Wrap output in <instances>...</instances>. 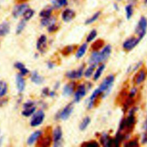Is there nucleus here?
<instances>
[{
	"label": "nucleus",
	"instance_id": "obj_25",
	"mask_svg": "<svg viewBox=\"0 0 147 147\" xmlns=\"http://www.w3.org/2000/svg\"><path fill=\"white\" fill-rule=\"evenodd\" d=\"M7 90V85L3 80H0V97L4 96Z\"/></svg>",
	"mask_w": 147,
	"mask_h": 147
},
{
	"label": "nucleus",
	"instance_id": "obj_6",
	"mask_svg": "<svg viewBox=\"0 0 147 147\" xmlns=\"http://www.w3.org/2000/svg\"><path fill=\"white\" fill-rule=\"evenodd\" d=\"M28 5L26 3H21L16 6L12 11L13 16L14 18H17L21 14H23L24 11L28 9Z\"/></svg>",
	"mask_w": 147,
	"mask_h": 147
},
{
	"label": "nucleus",
	"instance_id": "obj_24",
	"mask_svg": "<svg viewBox=\"0 0 147 147\" xmlns=\"http://www.w3.org/2000/svg\"><path fill=\"white\" fill-rule=\"evenodd\" d=\"M52 7H47L45 9L42 10L40 12L39 16L40 17H41L42 18H48V17H51V14H52Z\"/></svg>",
	"mask_w": 147,
	"mask_h": 147
},
{
	"label": "nucleus",
	"instance_id": "obj_42",
	"mask_svg": "<svg viewBox=\"0 0 147 147\" xmlns=\"http://www.w3.org/2000/svg\"><path fill=\"white\" fill-rule=\"evenodd\" d=\"M136 91H137L136 88H133L131 90V91H130V95H129V98H133V96H134V95H135L136 94Z\"/></svg>",
	"mask_w": 147,
	"mask_h": 147
},
{
	"label": "nucleus",
	"instance_id": "obj_36",
	"mask_svg": "<svg viewBox=\"0 0 147 147\" xmlns=\"http://www.w3.org/2000/svg\"><path fill=\"white\" fill-rule=\"evenodd\" d=\"M74 49V46H72V45L68 46V47H65V48L64 49V51H63V53H64V55L68 54V53H71V52H72Z\"/></svg>",
	"mask_w": 147,
	"mask_h": 147
},
{
	"label": "nucleus",
	"instance_id": "obj_21",
	"mask_svg": "<svg viewBox=\"0 0 147 147\" xmlns=\"http://www.w3.org/2000/svg\"><path fill=\"white\" fill-rule=\"evenodd\" d=\"M56 19L54 17H48V18H42L41 20V24L43 26H49L52 24H55Z\"/></svg>",
	"mask_w": 147,
	"mask_h": 147
},
{
	"label": "nucleus",
	"instance_id": "obj_17",
	"mask_svg": "<svg viewBox=\"0 0 147 147\" xmlns=\"http://www.w3.org/2000/svg\"><path fill=\"white\" fill-rule=\"evenodd\" d=\"M100 141L101 144L106 146H111L113 144V140L111 138H109L108 135L106 133H104L102 134V136L100 137Z\"/></svg>",
	"mask_w": 147,
	"mask_h": 147
},
{
	"label": "nucleus",
	"instance_id": "obj_26",
	"mask_svg": "<svg viewBox=\"0 0 147 147\" xmlns=\"http://www.w3.org/2000/svg\"><path fill=\"white\" fill-rule=\"evenodd\" d=\"M34 14V11L33 10L28 8L23 13L24 20H25V21L29 20L33 16Z\"/></svg>",
	"mask_w": 147,
	"mask_h": 147
},
{
	"label": "nucleus",
	"instance_id": "obj_37",
	"mask_svg": "<svg viewBox=\"0 0 147 147\" xmlns=\"http://www.w3.org/2000/svg\"><path fill=\"white\" fill-rule=\"evenodd\" d=\"M51 142V138L49 137H45L42 141V146H48L49 145Z\"/></svg>",
	"mask_w": 147,
	"mask_h": 147
},
{
	"label": "nucleus",
	"instance_id": "obj_7",
	"mask_svg": "<svg viewBox=\"0 0 147 147\" xmlns=\"http://www.w3.org/2000/svg\"><path fill=\"white\" fill-rule=\"evenodd\" d=\"M75 12L71 9H65L63 10L61 14V18L65 22L71 21L75 17Z\"/></svg>",
	"mask_w": 147,
	"mask_h": 147
},
{
	"label": "nucleus",
	"instance_id": "obj_29",
	"mask_svg": "<svg viewBox=\"0 0 147 147\" xmlns=\"http://www.w3.org/2000/svg\"><path fill=\"white\" fill-rule=\"evenodd\" d=\"M105 65L104 64H102L98 67V68L96 69V71L94 75V80H97L98 79H99V78H100V76L102 75V72L103 71V70L105 69Z\"/></svg>",
	"mask_w": 147,
	"mask_h": 147
},
{
	"label": "nucleus",
	"instance_id": "obj_34",
	"mask_svg": "<svg viewBox=\"0 0 147 147\" xmlns=\"http://www.w3.org/2000/svg\"><path fill=\"white\" fill-rule=\"evenodd\" d=\"M97 35V32L95 29H93L92 30L90 33L89 34H88L87 37V38H86V41L87 42H91L92 41L96 36Z\"/></svg>",
	"mask_w": 147,
	"mask_h": 147
},
{
	"label": "nucleus",
	"instance_id": "obj_20",
	"mask_svg": "<svg viewBox=\"0 0 147 147\" xmlns=\"http://www.w3.org/2000/svg\"><path fill=\"white\" fill-rule=\"evenodd\" d=\"M53 6L55 8L59 9L67 4L68 0H51Z\"/></svg>",
	"mask_w": 147,
	"mask_h": 147
},
{
	"label": "nucleus",
	"instance_id": "obj_43",
	"mask_svg": "<svg viewBox=\"0 0 147 147\" xmlns=\"http://www.w3.org/2000/svg\"><path fill=\"white\" fill-rule=\"evenodd\" d=\"M142 144H145L147 143V132L145 133L142 138Z\"/></svg>",
	"mask_w": 147,
	"mask_h": 147
},
{
	"label": "nucleus",
	"instance_id": "obj_27",
	"mask_svg": "<svg viewBox=\"0 0 147 147\" xmlns=\"http://www.w3.org/2000/svg\"><path fill=\"white\" fill-rule=\"evenodd\" d=\"M100 13H101V12L100 11H98L96 12L95 14H93V16L91 18H89L87 20H86V21L84 22L85 24L89 25V24H91L92 22H95L98 18V17L100 16Z\"/></svg>",
	"mask_w": 147,
	"mask_h": 147
},
{
	"label": "nucleus",
	"instance_id": "obj_32",
	"mask_svg": "<svg viewBox=\"0 0 147 147\" xmlns=\"http://www.w3.org/2000/svg\"><path fill=\"white\" fill-rule=\"evenodd\" d=\"M25 25H26V23H25V20H22L19 22V24H18V25L17 26V28H16V33L17 34H20L22 32V30H24V29L25 26Z\"/></svg>",
	"mask_w": 147,
	"mask_h": 147
},
{
	"label": "nucleus",
	"instance_id": "obj_15",
	"mask_svg": "<svg viewBox=\"0 0 147 147\" xmlns=\"http://www.w3.org/2000/svg\"><path fill=\"white\" fill-rule=\"evenodd\" d=\"M10 32V25L7 22H3L0 24V36H4Z\"/></svg>",
	"mask_w": 147,
	"mask_h": 147
},
{
	"label": "nucleus",
	"instance_id": "obj_28",
	"mask_svg": "<svg viewBox=\"0 0 147 147\" xmlns=\"http://www.w3.org/2000/svg\"><path fill=\"white\" fill-rule=\"evenodd\" d=\"M125 12H126V17L127 20H130L133 13V6L131 4L127 5L125 6Z\"/></svg>",
	"mask_w": 147,
	"mask_h": 147
},
{
	"label": "nucleus",
	"instance_id": "obj_45",
	"mask_svg": "<svg viewBox=\"0 0 147 147\" xmlns=\"http://www.w3.org/2000/svg\"><path fill=\"white\" fill-rule=\"evenodd\" d=\"M114 9H115V10H118L119 9L118 6V5H117L116 3H114Z\"/></svg>",
	"mask_w": 147,
	"mask_h": 147
},
{
	"label": "nucleus",
	"instance_id": "obj_30",
	"mask_svg": "<svg viewBox=\"0 0 147 147\" xmlns=\"http://www.w3.org/2000/svg\"><path fill=\"white\" fill-rule=\"evenodd\" d=\"M90 121H91V119H90V117H85L83 119V120L82 121V122L80 123V126H79V129L81 130H85L87 128V127L88 126V125H89V123H90Z\"/></svg>",
	"mask_w": 147,
	"mask_h": 147
},
{
	"label": "nucleus",
	"instance_id": "obj_18",
	"mask_svg": "<svg viewBox=\"0 0 147 147\" xmlns=\"http://www.w3.org/2000/svg\"><path fill=\"white\" fill-rule=\"evenodd\" d=\"M41 134V131L37 130V131H34L28 138V141H27L28 144H29V145L33 144L36 141V140H37L40 137Z\"/></svg>",
	"mask_w": 147,
	"mask_h": 147
},
{
	"label": "nucleus",
	"instance_id": "obj_8",
	"mask_svg": "<svg viewBox=\"0 0 147 147\" xmlns=\"http://www.w3.org/2000/svg\"><path fill=\"white\" fill-rule=\"evenodd\" d=\"M104 61L102 57V56L100 53V52H98L96 51H94L89 59V63L91 64H95L97 65L98 63Z\"/></svg>",
	"mask_w": 147,
	"mask_h": 147
},
{
	"label": "nucleus",
	"instance_id": "obj_13",
	"mask_svg": "<svg viewBox=\"0 0 147 147\" xmlns=\"http://www.w3.org/2000/svg\"><path fill=\"white\" fill-rule=\"evenodd\" d=\"M16 84L18 91L21 92L25 88V80L22 76V75H17L16 76Z\"/></svg>",
	"mask_w": 147,
	"mask_h": 147
},
{
	"label": "nucleus",
	"instance_id": "obj_19",
	"mask_svg": "<svg viewBox=\"0 0 147 147\" xmlns=\"http://www.w3.org/2000/svg\"><path fill=\"white\" fill-rule=\"evenodd\" d=\"M111 52V47L110 45H107L104 47L102 51L100 52V53L102 56L103 60H106L110 56V55Z\"/></svg>",
	"mask_w": 147,
	"mask_h": 147
},
{
	"label": "nucleus",
	"instance_id": "obj_4",
	"mask_svg": "<svg viewBox=\"0 0 147 147\" xmlns=\"http://www.w3.org/2000/svg\"><path fill=\"white\" fill-rule=\"evenodd\" d=\"M44 117L45 115L42 111H38L36 114L33 115V117L30 121V125L33 127L40 125L44 119Z\"/></svg>",
	"mask_w": 147,
	"mask_h": 147
},
{
	"label": "nucleus",
	"instance_id": "obj_40",
	"mask_svg": "<svg viewBox=\"0 0 147 147\" xmlns=\"http://www.w3.org/2000/svg\"><path fill=\"white\" fill-rule=\"evenodd\" d=\"M126 146H137L138 145V142L137 140H133L128 142L127 144L125 145Z\"/></svg>",
	"mask_w": 147,
	"mask_h": 147
},
{
	"label": "nucleus",
	"instance_id": "obj_35",
	"mask_svg": "<svg viewBox=\"0 0 147 147\" xmlns=\"http://www.w3.org/2000/svg\"><path fill=\"white\" fill-rule=\"evenodd\" d=\"M35 110H36V108L34 107L27 108L22 112V114L24 116L29 117L34 113V112L35 111Z\"/></svg>",
	"mask_w": 147,
	"mask_h": 147
},
{
	"label": "nucleus",
	"instance_id": "obj_1",
	"mask_svg": "<svg viewBox=\"0 0 147 147\" xmlns=\"http://www.w3.org/2000/svg\"><path fill=\"white\" fill-rule=\"evenodd\" d=\"M147 29V20L144 16H142L136 27L135 32L138 36V38L141 40L146 34Z\"/></svg>",
	"mask_w": 147,
	"mask_h": 147
},
{
	"label": "nucleus",
	"instance_id": "obj_47",
	"mask_svg": "<svg viewBox=\"0 0 147 147\" xmlns=\"http://www.w3.org/2000/svg\"><path fill=\"white\" fill-rule=\"evenodd\" d=\"M144 3L147 4V0H144Z\"/></svg>",
	"mask_w": 147,
	"mask_h": 147
},
{
	"label": "nucleus",
	"instance_id": "obj_41",
	"mask_svg": "<svg viewBox=\"0 0 147 147\" xmlns=\"http://www.w3.org/2000/svg\"><path fill=\"white\" fill-rule=\"evenodd\" d=\"M84 145L87 146H98L99 145V144L95 141H92V142H88L87 144H84Z\"/></svg>",
	"mask_w": 147,
	"mask_h": 147
},
{
	"label": "nucleus",
	"instance_id": "obj_31",
	"mask_svg": "<svg viewBox=\"0 0 147 147\" xmlns=\"http://www.w3.org/2000/svg\"><path fill=\"white\" fill-rule=\"evenodd\" d=\"M14 66L16 68H17V69H19L21 71V75H26L28 72V70L25 67L24 65L21 63H16L15 64H14Z\"/></svg>",
	"mask_w": 147,
	"mask_h": 147
},
{
	"label": "nucleus",
	"instance_id": "obj_10",
	"mask_svg": "<svg viewBox=\"0 0 147 147\" xmlns=\"http://www.w3.org/2000/svg\"><path fill=\"white\" fill-rule=\"evenodd\" d=\"M83 69L84 67L82 66L80 67L78 70H74V71H71L66 73V76L71 79H79L82 77L83 73Z\"/></svg>",
	"mask_w": 147,
	"mask_h": 147
},
{
	"label": "nucleus",
	"instance_id": "obj_23",
	"mask_svg": "<svg viewBox=\"0 0 147 147\" xmlns=\"http://www.w3.org/2000/svg\"><path fill=\"white\" fill-rule=\"evenodd\" d=\"M146 75V74L144 70H143V69L141 70L139 72V73L138 74V75H137V77L136 79V83L137 84L141 83L145 79Z\"/></svg>",
	"mask_w": 147,
	"mask_h": 147
},
{
	"label": "nucleus",
	"instance_id": "obj_16",
	"mask_svg": "<svg viewBox=\"0 0 147 147\" xmlns=\"http://www.w3.org/2000/svg\"><path fill=\"white\" fill-rule=\"evenodd\" d=\"M31 80L36 84H40L44 82V78L40 76L36 71H33L31 74Z\"/></svg>",
	"mask_w": 147,
	"mask_h": 147
},
{
	"label": "nucleus",
	"instance_id": "obj_3",
	"mask_svg": "<svg viewBox=\"0 0 147 147\" xmlns=\"http://www.w3.org/2000/svg\"><path fill=\"white\" fill-rule=\"evenodd\" d=\"M141 41V40L138 37L136 38L134 37H131L127 38L123 44V48L124 49L127 51H130L133 49Z\"/></svg>",
	"mask_w": 147,
	"mask_h": 147
},
{
	"label": "nucleus",
	"instance_id": "obj_46",
	"mask_svg": "<svg viewBox=\"0 0 147 147\" xmlns=\"http://www.w3.org/2000/svg\"><path fill=\"white\" fill-rule=\"evenodd\" d=\"M55 92H53V91H52V92H49V95H50L51 96H53L55 95Z\"/></svg>",
	"mask_w": 147,
	"mask_h": 147
},
{
	"label": "nucleus",
	"instance_id": "obj_12",
	"mask_svg": "<svg viewBox=\"0 0 147 147\" xmlns=\"http://www.w3.org/2000/svg\"><path fill=\"white\" fill-rule=\"evenodd\" d=\"M75 87V84L74 82H71L69 84H66L63 88V94L64 96H69L71 95L74 90Z\"/></svg>",
	"mask_w": 147,
	"mask_h": 147
},
{
	"label": "nucleus",
	"instance_id": "obj_2",
	"mask_svg": "<svg viewBox=\"0 0 147 147\" xmlns=\"http://www.w3.org/2000/svg\"><path fill=\"white\" fill-rule=\"evenodd\" d=\"M114 81V76L113 75H110L105 78V79L103 80V82L98 88L102 93L105 91L108 92L111 88V87L112 86Z\"/></svg>",
	"mask_w": 147,
	"mask_h": 147
},
{
	"label": "nucleus",
	"instance_id": "obj_33",
	"mask_svg": "<svg viewBox=\"0 0 147 147\" xmlns=\"http://www.w3.org/2000/svg\"><path fill=\"white\" fill-rule=\"evenodd\" d=\"M96 65L95 64H91V66L90 67H88L86 70V71L84 72V76L86 77V78H89L90 77L93 72H94V68H95Z\"/></svg>",
	"mask_w": 147,
	"mask_h": 147
},
{
	"label": "nucleus",
	"instance_id": "obj_48",
	"mask_svg": "<svg viewBox=\"0 0 147 147\" xmlns=\"http://www.w3.org/2000/svg\"><path fill=\"white\" fill-rule=\"evenodd\" d=\"M117 1H121V0H117Z\"/></svg>",
	"mask_w": 147,
	"mask_h": 147
},
{
	"label": "nucleus",
	"instance_id": "obj_38",
	"mask_svg": "<svg viewBox=\"0 0 147 147\" xmlns=\"http://www.w3.org/2000/svg\"><path fill=\"white\" fill-rule=\"evenodd\" d=\"M57 29H58V27L57 26H56L55 24H52V25L48 26V30L49 32L51 33V32H53L56 31Z\"/></svg>",
	"mask_w": 147,
	"mask_h": 147
},
{
	"label": "nucleus",
	"instance_id": "obj_11",
	"mask_svg": "<svg viewBox=\"0 0 147 147\" xmlns=\"http://www.w3.org/2000/svg\"><path fill=\"white\" fill-rule=\"evenodd\" d=\"M62 137V131L60 126L56 127L53 133V138L55 146H59Z\"/></svg>",
	"mask_w": 147,
	"mask_h": 147
},
{
	"label": "nucleus",
	"instance_id": "obj_9",
	"mask_svg": "<svg viewBox=\"0 0 147 147\" xmlns=\"http://www.w3.org/2000/svg\"><path fill=\"white\" fill-rule=\"evenodd\" d=\"M86 94V87L84 84L80 85L76 92L74 95V100L76 102H79L82 98L84 97V96Z\"/></svg>",
	"mask_w": 147,
	"mask_h": 147
},
{
	"label": "nucleus",
	"instance_id": "obj_22",
	"mask_svg": "<svg viewBox=\"0 0 147 147\" xmlns=\"http://www.w3.org/2000/svg\"><path fill=\"white\" fill-rule=\"evenodd\" d=\"M87 44L86 43L83 44L79 47V48L78 49V51L76 52V57L78 59L81 58L84 55V54L85 53V52L86 51V49H87Z\"/></svg>",
	"mask_w": 147,
	"mask_h": 147
},
{
	"label": "nucleus",
	"instance_id": "obj_44",
	"mask_svg": "<svg viewBox=\"0 0 147 147\" xmlns=\"http://www.w3.org/2000/svg\"><path fill=\"white\" fill-rule=\"evenodd\" d=\"M144 129L145 130H147V120L145 121V122L144 124Z\"/></svg>",
	"mask_w": 147,
	"mask_h": 147
},
{
	"label": "nucleus",
	"instance_id": "obj_14",
	"mask_svg": "<svg viewBox=\"0 0 147 147\" xmlns=\"http://www.w3.org/2000/svg\"><path fill=\"white\" fill-rule=\"evenodd\" d=\"M46 43H47V37L45 35H41L37 40V48L40 51H43L46 47Z\"/></svg>",
	"mask_w": 147,
	"mask_h": 147
},
{
	"label": "nucleus",
	"instance_id": "obj_39",
	"mask_svg": "<svg viewBox=\"0 0 147 147\" xmlns=\"http://www.w3.org/2000/svg\"><path fill=\"white\" fill-rule=\"evenodd\" d=\"M102 45H103V42H102V41H100V40H99V41H97V42H96L94 44V46H93L92 47H93L94 49H99V48L101 47L102 46Z\"/></svg>",
	"mask_w": 147,
	"mask_h": 147
},
{
	"label": "nucleus",
	"instance_id": "obj_5",
	"mask_svg": "<svg viewBox=\"0 0 147 147\" xmlns=\"http://www.w3.org/2000/svg\"><path fill=\"white\" fill-rule=\"evenodd\" d=\"M73 109H74L73 103H70L68 104L60 113L59 115V117L63 120L67 119L71 115V113H72Z\"/></svg>",
	"mask_w": 147,
	"mask_h": 147
}]
</instances>
